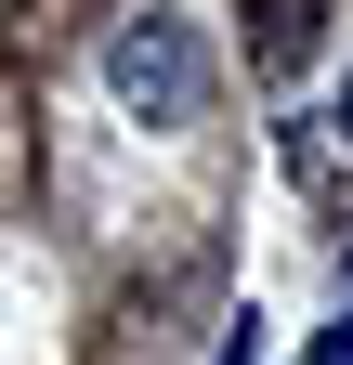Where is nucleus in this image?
<instances>
[{
	"instance_id": "f257e3e1",
	"label": "nucleus",
	"mask_w": 353,
	"mask_h": 365,
	"mask_svg": "<svg viewBox=\"0 0 353 365\" xmlns=\"http://www.w3.org/2000/svg\"><path fill=\"white\" fill-rule=\"evenodd\" d=\"M105 91H118L131 118H157V130L197 118V105H209V53H197V26H184V14H131V26L105 39Z\"/></svg>"
},
{
	"instance_id": "f03ea898",
	"label": "nucleus",
	"mask_w": 353,
	"mask_h": 365,
	"mask_svg": "<svg viewBox=\"0 0 353 365\" xmlns=\"http://www.w3.org/2000/svg\"><path fill=\"white\" fill-rule=\"evenodd\" d=\"M262 53H275V66H301V53H314V0H275V26H262Z\"/></svg>"
},
{
	"instance_id": "7ed1b4c3",
	"label": "nucleus",
	"mask_w": 353,
	"mask_h": 365,
	"mask_svg": "<svg viewBox=\"0 0 353 365\" xmlns=\"http://www.w3.org/2000/svg\"><path fill=\"white\" fill-rule=\"evenodd\" d=\"M314 365H353V261H340V327H327V352Z\"/></svg>"
},
{
	"instance_id": "20e7f679",
	"label": "nucleus",
	"mask_w": 353,
	"mask_h": 365,
	"mask_svg": "<svg viewBox=\"0 0 353 365\" xmlns=\"http://www.w3.org/2000/svg\"><path fill=\"white\" fill-rule=\"evenodd\" d=\"M340 130H353V78H340Z\"/></svg>"
}]
</instances>
